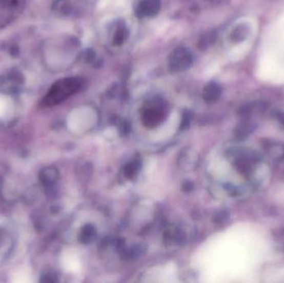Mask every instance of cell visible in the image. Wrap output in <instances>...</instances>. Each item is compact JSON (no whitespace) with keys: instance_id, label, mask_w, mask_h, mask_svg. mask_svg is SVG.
Returning <instances> with one entry per match:
<instances>
[{"instance_id":"cell-11","label":"cell","mask_w":284,"mask_h":283,"mask_svg":"<svg viewBox=\"0 0 284 283\" xmlns=\"http://www.w3.org/2000/svg\"><path fill=\"white\" fill-rule=\"evenodd\" d=\"M18 48H15V47H12L11 48L12 55L18 54Z\"/></svg>"},{"instance_id":"cell-6","label":"cell","mask_w":284,"mask_h":283,"mask_svg":"<svg viewBox=\"0 0 284 283\" xmlns=\"http://www.w3.org/2000/svg\"><path fill=\"white\" fill-rule=\"evenodd\" d=\"M221 95V88L216 83H210L206 86L204 91V98L208 103L215 102Z\"/></svg>"},{"instance_id":"cell-3","label":"cell","mask_w":284,"mask_h":283,"mask_svg":"<svg viewBox=\"0 0 284 283\" xmlns=\"http://www.w3.org/2000/svg\"><path fill=\"white\" fill-rule=\"evenodd\" d=\"M192 64V56L187 49L179 48L174 50L170 57V67L176 72L188 69Z\"/></svg>"},{"instance_id":"cell-4","label":"cell","mask_w":284,"mask_h":283,"mask_svg":"<svg viewBox=\"0 0 284 283\" xmlns=\"http://www.w3.org/2000/svg\"><path fill=\"white\" fill-rule=\"evenodd\" d=\"M164 111L161 108L154 107L148 108L143 112L142 120L145 126L148 127H155L160 124L164 118Z\"/></svg>"},{"instance_id":"cell-10","label":"cell","mask_w":284,"mask_h":283,"mask_svg":"<svg viewBox=\"0 0 284 283\" xmlns=\"http://www.w3.org/2000/svg\"><path fill=\"white\" fill-rule=\"evenodd\" d=\"M136 170H137L136 163V166H135V165H128L127 169H126V174H127V176L128 177V178L133 176L135 173H136Z\"/></svg>"},{"instance_id":"cell-8","label":"cell","mask_w":284,"mask_h":283,"mask_svg":"<svg viewBox=\"0 0 284 283\" xmlns=\"http://www.w3.org/2000/svg\"><path fill=\"white\" fill-rule=\"evenodd\" d=\"M249 33V28L246 25H240L237 27V29L234 31V33L232 34L233 39L235 41H243Z\"/></svg>"},{"instance_id":"cell-2","label":"cell","mask_w":284,"mask_h":283,"mask_svg":"<svg viewBox=\"0 0 284 283\" xmlns=\"http://www.w3.org/2000/svg\"><path fill=\"white\" fill-rule=\"evenodd\" d=\"M25 0H0V29L11 24L24 11Z\"/></svg>"},{"instance_id":"cell-5","label":"cell","mask_w":284,"mask_h":283,"mask_svg":"<svg viewBox=\"0 0 284 283\" xmlns=\"http://www.w3.org/2000/svg\"><path fill=\"white\" fill-rule=\"evenodd\" d=\"M160 0H142L138 11L142 16H154L160 11Z\"/></svg>"},{"instance_id":"cell-7","label":"cell","mask_w":284,"mask_h":283,"mask_svg":"<svg viewBox=\"0 0 284 283\" xmlns=\"http://www.w3.org/2000/svg\"><path fill=\"white\" fill-rule=\"evenodd\" d=\"M95 234H96V232H95L93 226L91 225H86L83 228V231H82V242L86 244H89V242H92V240L94 239Z\"/></svg>"},{"instance_id":"cell-9","label":"cell","mask_w":284,"mask_h":283,"mask_svg":"<svg viewBox=\"0 0 284 283\" xmlns=\"http://www.w3.org/2000/svg\"><path fill=\"white\" fill-rule=\"evenodd\" d=\"M120 29H119L116 32V35H115V44L116 45H120V44H123L124 42L125 37H126V31H125L123 27H120Z\"/></svg>"},{"instance_id":"cell-1","label":"cell","mask_w":284,"mask_h":283,"mask_svg":"<svg viewBox=\"0 0 284 283\" xmlns=\"http://www.w3.org/2000/svg\"><path fill=\"white\" fill-rule=\"evenodd\" d=\"M83 86V80L80 77L60 79L51 87L40 105L43 107H54L78 92Z\"/></svg>"}]
</instances>
